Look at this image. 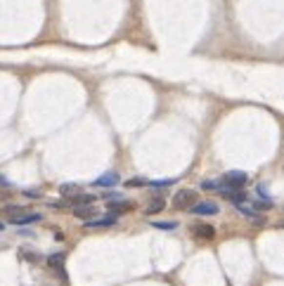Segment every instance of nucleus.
<instances>
[{
	"label": "nucleus",
	"instance_id": "1",
	"mask_svg": "<svg viewBox=\"0 0 284 286\" xmlns=\"http://www.w3.org/2000/svg\"><path fill=\"white\" fill-rule=\"evenodd\" d=\"M246 173H242V170H227L225 175L221 178L218 182V187H227V189H242L244 184H246Z\"/></svg>",
	"mask_w": 284,
	"mask_h": 286
},
{
	"label": "nucleus",
	"instance_id": "2",
	"mask_svg": "<svg viewBox=\"0 0 284 286\" xmlns=\"http://www.w3.org/2000/svg\"><path fill=\"white\" fill-rule=\"evenodd\" d=\"M194 199H197V194H194L192 189H180V192L173 196V206L178 211H187V208L194 206Z\"/></svg>",
	"mask_w": 284,
	"mask_h": 286
},
{
	"label": "nucleus",
	"instance_id": "3",
	"mask_svg": "<svg viewBox=\"0 0 284 286\" xmlns=\"http://www.w3.org/2000/svg\"><path fill=\"white\" fill-rule=\"evenodd\" d=\"M74 215L79 218V220H93L95 215H100V211H97V206L95 204H81V206H74Z\"/></svg>",
	"mask_w": 284,
	"mask_h": 286
},
{
	"label": "nucleus",
	"instance_id": "4",
	"mask_svg": "<svg viewBox=\"0 0 284 286\" xmlns=\"http://www.w3.org/2000/svg\"><path fill=\"white\" fill-rule=\"evenodd\" d=\"M107 208H109L111 215H123V213L133 211V204L130 201H121V199H111V201H107Z\"/></svg>",
	"mask_w": 284,
	"mask_h": 286
},
{
	"label": "nucleus",
	"instance_id": "5",
	"mask_svg": "<svg viewBox=\"0 0 284 286\" xmlns=\"http://www.w3.org/2000/svg\"><path fill=\"white\" fill-rule=\"evenodd\" d=\"M192 232L199 239H213L216 237V229H213V225H208V223H197V225L192 227Z\"/></svg>",
	"mask_w": 284,
	"mask_h": 286
},
{
	"label": "nucleus",
	"instance_id": "6",
	"mask_svg": "<svg viewBox=\"0 0 284 286\" xmlns=\"http://www.w3.org/2000/svg\"><path fill=\"white\" fill-rule=\"evenodd\" d=\"M192 213H194V215H216V213H218V204H213V201L197 204V206H192Z\"/></svg>",
	"mask_w": 284,
	"mask_h": 286
},
{
	"label": "nucleus",
	"instance_id": "7",
	"mask_svg": "<svg viewBox=\"0 0 284 286\" xmlns=\"http://www.w3.org/2000/svg\"><path fill=\"white\" fill-rule=\"evenodd\" d=\"M64 260H66V256H64V253H55V256L47 258V265H50L52 270L60 272V277H62V279H66V274H64Z\"/></svg>",
	"mask_w": 284,
	"mask_h": 286
},
{
	"label": "nucleus",
	"instance_id": "8",
	"mask_svg": "<svg viewBox=\"0 0 284 286\" xmlns=\"http://www.w3.org/2000/svg\"><path fill=\"white\" fill-rule=\"evenodd\" d=\"M114 223H116V215H107V218H102V220H88V223H85V227H88V229H97V227H111L114 225Z\"/></svg>",
	"mask_w": 284,
	"mask_h": 286
},
{
	"label": "nucleus",
	"instance_id": "9",
	"mask_svg": "<svg viewBox=\"0 0 284 286\" xmlns=\"http://www.w3.org/2000/svg\"><path fill=\"white\" fill-rule=\"evenodd\" d=\"M116 182H119V175H116V173H104L102 178L95 180V187H114Z\"/></svg>",
	"mask_w": 284,
	"mask_h": 286
},
{
	"label": "nucleus",
	"instance_id": "10",
	"mask_svg": "<svg viewBox=\"0 0 284 286\" xmlns=\"http://www.w3.org/2000/svg\"><path fill=\"white\" fill-rule=\"evenodd\" d=\"M38 220H41L38 213H24V215H19V218H12L15 225H29V223H38Z\"/></svg>",
	"mask_w": 284,
	"mask_h": 286
},
{
	"label": "nucleus",
	"instance_id": "11",
	"mask_svg": "<svg viewBox=\"0 0 284 286\" xmlns=\"http://www.w3.org/2000/svg\"><path fill=\"white\" fill-rule=\"evenodd\" d=\"M24 213H26L24 206H2V215H10V218H19Z\"/></svg>",
	"mask_w": 284,
	"mask_h": 286
},
{
	"label": "nucleus",
	"instance_id": "12",
	"mask_svg": "<svg viewBox=\"0 0 284 286\" xmlns=\"http://www.w3.org/2000/svg\"><path fill=\"white\" fill-rule=\"evenodd\" d=\"M163 206H166V201L161 199V196H157L149 206H147V215H154V213H159V211H163Z\"/></svg>",
	"mask_w": 284,
	"mask_h": 286
},
{
	"label": "nucleus",
	"instance_id": "13",
	"mask_svg": "<svg viewBox=\"0 0 284 286\" xmlns=\"http://www.w3.org/2000/svg\"><path fill=\"white\" fill-rule=\"evenodd\" d=\"M71 201H74V206H81V204H95V196L93 194H76V196H71Z\"/></svg>",
	"mask_w": 284,
	"mask_h": 286
},
{
	"label": "nucleus",
	"instance_id": "14",
	"mask_svg": "<svg viewBox=\"0 0 284 286\" xmlns=\"http://www.w3.org/2000/svg\"><path fill=\"white\" fill-rule=\"evenodd\" d=\"M60 194H81V187L79 184H62V187H60Z\"/></svg>",
	"mask_w": 284,
	"mask_h": 286
},
{
	"label": "nucleus",
	"instance_id": "15",
	"mask_svg": "<svg viewBox=\"0 0 284 286\" xmlns=\"http://www.w3.org/2000/svg\"><path fill=\"white\" fill-rule=\"evenodd\" d=\"M239 206V211L244 213V215H256V208H251V206H246V204H237Z\"/></svg>",
	"mask_w": 284,
	"mask_h": 286
},
{
	"label": "nucleus",
	"instance_id": "16",
	"mask_svg": "<svg viewBox=\"0 0 284 286\" xmlns=\"http://www.w3.org/2000/svg\"><path fill=\"white\" fill-rule=\"evenodd\" d=\"M154 227H159V229H175V223H154Z\"/></svg>",
	"mask_w": 284,
	"mask_h": 286
},
{
	"label": "nucleus",
	"instance_id": "17",
	"mask_svg": "<svg viewBox=\"0 0 284 286\" xmlns=\"http://www.w3.org/2000/svg\"><path fill=\"white\" fill-rule=\"evenodd\" d=\"M142 184H147V182L140 180V178H135V180H128V187H142Z\"/></svg>",
	"mask_w": 284,
	"mask_h": 286
},
{
	"label": "nucleus",
	"instance_id": "18",
	"mask_svg": "<svg viewBox=\"0 0 284 286\" xmlns=\"http://www.w3.org/2000/svg\"><path fill=\"white\" fill-rule=\"evenodd\" d=\"M202 187H204V189H218V182L206 180V182H202Z\"/></svg>",
	"mask_w": 284,
	"mask_h": 286
},
{
	"label": "nucleus",
	"instance_id": "19",
	"mask_svg": "<svg viewBox=\"0 0 284 286\" xmlns=\"http://www.w3.org/2000/svg\"><path fill=\"white\" fill-rule=\"evenodd\" d=\"M2 227H5V225H2V223H0V229H2Z\"/></svg>",
	"mask_w": 284,
	"mask_h": 286
}]
</instances>
